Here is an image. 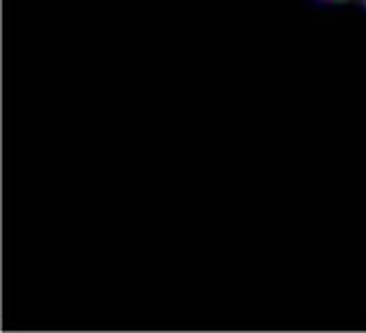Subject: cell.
Returning <instances> with one entry per match:
<instances>
[{"mask_svg": "<svg viewBox=\"0 0 366 333\" xmlns=\"http://www.w3.org/2000/svg\"><path fill=\"white\" fill-rule=\"evenodd\" d=\"M364 2H366V0H364Z\"/></svg>", "mask_w": 366, "mask_h": 333, "instance_id": "obj_1", "label": "cell"}]
</instances>
